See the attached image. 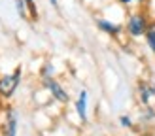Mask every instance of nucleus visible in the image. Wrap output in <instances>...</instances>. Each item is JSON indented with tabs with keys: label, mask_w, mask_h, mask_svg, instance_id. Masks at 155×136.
<instances>
[{
	"label": "nucleus",
	"mask_w": 155,
	"mask_h": 136,
	"mask_svg": "<svg viewBox=\"0 0 155 136\" xmlns=\"http://www.w3.org/2000/svg\"><path fill=\"white\" fill-rule=\"evenodd\" d=\"M117 2L123 6H129V4H146L148 0H117Z\"/></svg>",
	"instance_id": "nucleus-12"
},
{
	"label": "nucleus",
	"mask_w": 155,
	"mask_h": 136,
	"mask_svg": "<svg viewBox=\"0 0 155 136\" xmlns=\"http://www.w3.org/2000/svg\"><path fill=\"white\" fill-rule=\"evenodd\" d=\"M45 87L49 89V93L57 98L59 102H68V93L61 87V83L55 81V79H51V78H45Z\"/></svg>",
	"instance_id": "nucleus-4"
},
{
	"label": "nucleus",
	"mask_w": 155,
	"mask_h": 136,
	"mask_svg": "<svg viewBox=\"0 0 155 136\" xmlns=\"http://www.w3.org/2000/svg\"><path fill=\"white\" fill-rule=\"evenodd\" d=\"M136 93H138V102L144 108H151V104L155 100V83L150 79H142L136 87Z\"/></svg>",
	"instance_id": "nucleus-2"
},
{
	"label": "nucleus",
	"mask_w": 155,
	"mask_h": 136,
	"mask_svg": "<svg viewBox=\"0 0 155 136\" xmlns=\"http://www.w3.org/2000/svg\"><path fill=\"white\" fill-rule=\"evenodd\" d=\"M49 2H51V6H53V8H57V6H59V4H57V0H49Z\"/></svg>",
	"instance_id": "nucleus-13"
},
{
	"label": "nucleus",
	"mask_w": 155,
	"mask_h": 136,
	"mask_svg": "<svg viewBox=\"0 0 155 136\" xmlns=\"http://www.w3.org/2000/svg\"><path fill=\"white\" fill-rule=\"evenodd\" d=\"M146 42H148L150 49L153 51V55H155V21H151V25H150V28H148V32H146Z\"/></svg>",
	"instance_id": "nucleus-8"
},
{
	"label": "nucleus",
	"mask_w": 155,
	"mask_h": 136,
	"mask_svg": "<svg viewBox=\"0 0 155 136\" xmlns=\"http://www.w3.org/2000/svg\"><path fill=\"white\" fill-rule=\"evenodd\" d=\"M97 27L100 30H104L106 34H110V36H117L121 32V27L119 25H115V23H110V21H106V19H97Z\"/></svg>",
	"instance_id": "nucleus-7"
},
{
	"label": "nucleus",
	"mask_w": 155,
	"mask_h": 136,
	"mask_svg": "<svg viewBox=\"0 0 155 136\" xmlns=\"http://www.w3.org/2000/svg\"><path fill=\"white\" fill-rule=\"evenodd\" d=\"M150 25H151V17H150L148 11H144V10L134 11L127 19V32L133 38H140V36H146Z\"/></svg>",
	"instance_id": "nucleus-1"
},
{
	"label": "nucleus",
	"mask_w": 155,
	"mask_h": 136,
	"mask_svg": "<svg viewBox=\"0 0 155 136\" xmlns=\"http://www.w3.org/2000/svg\"><path fill=\"white\" fill-rule=\"evenodd\" d=\"M76 110L81 121H87V91H81L76 102Z\"/></svg>",
	"instance_id": "nucleus-6"
},
{
	"label": "nucleus",
	"mask_w": 155,
	"mask_h": 136,
	"mask_svg": "<svg viewBox=\"0 0 155 136\" xmlns=\"http://www.w3.org/2000/svg\"><path fill=\"white\" fill-rule=\"evenodd\" d=\"M119 123L125 127V128H133V119H130L129 115H121L119 117Z\"/></svg>",
	"instance_id": "nucleus-11"
},
{
	"label": "nucleus",
	"mask_w": 155,
	"mask_h": 136,
	"mask_svg": "<svg viewBox=\"0 0 155 136\" xmlns=\"http://www.w3.org/2000/svg\"><path fill=\"white\" fill-rule=\"evenodd\" d=\"M19 79H21V68H17L12 76H2L0 78V96L10 98L15 93V89H17Z\"/></svg>",
	"instance_id": "nucleus-3"
},
{
	"label": "nucleus",
	"mask_w": 155,
	"mask_h": 136,
	"mask_svg": "<svg viewBox=\"0 0 155 136\" xmlns=\"http://www.w3.org/2000/svg\"><path fill=\"white\" fill-rule=\"evenodd\" d=\"M15 132H17V115H15L13 110H10L8 112V117H6L4 136H15Z\"/></svg>",
	"instance_id": "nucleus-5"
},
{
	"label": "nucleus",
	"mask_w": 155,
	"mask_h": 136,
	"mask_svg": "<svg viewBox=\"0 0 155 136\" xmlns=\"http://www.w3.org/2000/svg\"><path fill=\"white\" fill-rule=\"evenodd\" d=\"M15 6H17V13L21 15V17H27V4H25V0H15Z\"/></svg>",
	"instance_id": "nucleus-10"
},
{
	"label": "nucleus",
	"mask_w": 155,
	"mask_h": 136,
	"mask_svg": "<svg viewBox=\"0 0 155 136\" xmlns=\"http://www.w3.org/2000/svg\"><path fill=\"white\" fill-rule=\"evenodd\" d=\"M25 4H27V10L30 13V17L36 21L38 19V10H36V6H34V0H25Z\"/></svg>",
	"instance_id": "nucleus-9"
}]
</instances>
